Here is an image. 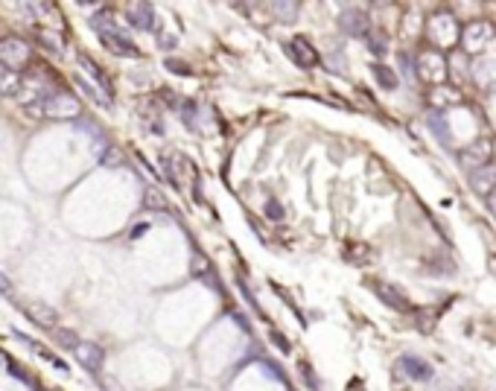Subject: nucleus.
I'll return each mask as SVG.
<instances>
[{
	"label": "nucleus",
	"instance_id": "f257e3e1",
	"mask_svg": "<svg viewBox=\"0 0 496 391\" xmlns=\"http://www.w3.org/2000/svg\"><path fill=\"white\" fill-rule=\"evenodd\" d=\"M91 26L97 29V36L103 38V44L114 53V56H123V58H138L140 50L132 44V38L126 33H120V26L111 21V12H97L94 18H91Z\"/></svg>",
	"mask_w": 496,
	"mask_h": 391
},
{
	"label": "nucleus",
	"instance_id": "f03ea898",
	"mask_svg": "<svg viewBox=\"0 0 496 391\" xmlns=\"http://www.w3.org/2000/svg\"><path fill=\"white\" fill-rule=\"evenodd\" d=\"M426 36H429L432 44H435V50H450L453 44L461 41V26L455 24L453 15L438 12V15H432V18H429V24H426Z\"/></svg>",
	"mask_w": 496,
	"mask_h": 391
},
{
	"label": "nucleus",
	"instance_id": "7ed1b4c3",
	"mask_svg": "<svg viewBox=\"0 0 496 391\" xmlns=\"http://www.w3.org/2000/svg\"><path fill=\"white\" fill-rule=\"evenodd\" d=\"M496 36V26L490 21H470L461 29V44L467 53H482Z\"/></svg>",
	"mask_w": 496,
	"mask_h": 391
},
{
	"label": "nucleus",
	"instance_id": "20e7f679",
	"mask_svg": "<svg viewBox=\"0 0 496 391\" xmlns=\"http://www.w3.org/2000/svg\"><path fill=\"white\" fill-rule=\"evenodd\" d=\"M29 58H33V50H29L26 41L21 38H4L0 41V62L12 71H21L24 65H29Z\"/></svg>",
	"mask_w": 496,
	"mask_h": 391
},
{
	"label": "nucleus",
	"instance_id": "39448f33",
	"mask_svg": "<svg viewBox=\"0 0 496 391\" xmlns=\"http://www.w3.org/2000/svg\"><path fill=\"white\" fill-rule=\"evenodd\" d=\"M368 289L374 292L386 307H391V310H400V313H409L412 310V304H409V298L403 295L397 286H391V283H386V281H368Z\"/></svg>",
	"mask_w": 496,
	"mask_h": 391
},
{
	"label": "nucleus",
	"instance_id": "423d86ee",
	"mask_svg": "<svg viewBox=\"0 0 496 391\" xmlns=\"http://www.w3.org/2000/svg\"><path fill=\"white\" fill-rule=\"evenodd\" d=\"M284 50H286V56L292 58V62L298 65V68H316L319 65V53H316V47L309 44L304 36H295L292 41H286L284 44Z\"/></svg>",
	"mask_w": 496,
	"mask_h": 391
},
{
	"label": "nucleus",
	"instance_id": "0eeeda50",
	"mask_svg": "<svg viewBox=\"0 0 496 391\" xmlns=\"http://www.w3.org/2000/svg\"><path fill=\"white\" fill-rule=\"evenodd\" d=\"M24 313H26L29 321L44 327V330H56V324H58V313L50 304H44V301H33V304H26Z\"/></svg>",
	"mask_w": 496,
	"mask_h": 391
},
{
	"label": "nucleus",
	"instance_id": "6e6552de",
	"mask_svg": "<svg viewBox=\"0 0 496 391\" xmlns=\"http://www.w3.org/2000/svg\"><path fill=\"white\" fill-rule=\"evenodd\" d=\"M79 114V103L71 94H53L44 103V117H76Z\"/></svg>",
	"mask_w": 496,
	"mask_h": 391
},
{
	"label": "nucleus",
	"instance_id": "1a4fd4ad",
	"mask_svg": "<svg viewBox=\"0 0 496 391\" xmlns=\"http://www.w3.org/2000/svg\"><path fill=\"white\" fill-rule=\"evenodd\" d=\"M129 24L135 29H143V33H152L155 29V9L149 0H138V4L129 6Z\"/></svg>",
	"mask_w": 496,
	"mask_h": 391
},
{
	"label": "nucleus",
	"instance_id": "9d476101",
	"mask_svg": "<svg viewBox=\"0 0 496 391\" xmlns=\"http://www.w3.org/2000/svg\"><path fill=\"white\" fill-rule=\"evenodd\" d=\"M76 359H79V365L85 368V371H91V374H97L100 368H103V359H105V353H103V348L100 345H91V342H82L76 350Z\"/></svg>",
	"mask_w": 496,
	"mask_h": 391
},
{
	"label": "nucleus",
	"instance_id": "9b49d317",
	"mask_svg": "<svg viewBox=\"0 0 496 391\" xmlns=\"http://www.w3.org/2000/svg\"><path fill=\"white\" fill-rule=\"evenodd\" d=\"M339 26H342L348 36H365L368 33V18H365L362 9H345L342 18H339Z\"/></svg>",
	"mask_w": 496,
	"mask_h": 391
},
{
	"label": "nucleus",
	"instance_id": "f8f14e48",
	"mask_svg": "<svg viewBox=\"0 0 496 391\" xmlns=\"http://www.w3.org/2000/svg\"><path fill=\"white\" fill-rule=\"evenodd\" d=\"M21 76H18V71H12V68H6L4 62H0V94H6V97H18V91H21Z\"/></svg>",
	"mask_w": 496,
	"mask_h": 391
},
{
	"label": "nucleus",
	"instance_id": "ddd939ff",
	"mask_svg": "<svg viewBox=\"0 0 496 391\" xmlns=\"http://www.w3.org/2000/svg\"><path fill=\"white\" fill-rule=\"evenodd\" d=\"M73 82H76V88L82 94H88L94 103H100V105H111V97L108 94H100V91H105V88H100L97 82H91V79H82V76H73Z\"/></svg>",
	"mask_w": 496,
	"mask_h": 391
},
{
	"label": "nucleus",
	"instance_id": "4468645a",
	"mask_svg": "<svg viewBox=\"0 0 496 391\" xmlns=\"http://www.w3.org/2000/svg\"><path fill=\"white\" fill-rule=\"evenodd\" d=\"M272 9H274V15L281 18L284 24H289L301 12V0H272Z\"/></svg>",
	"mask_w": 496,
	"mask_h": 391
},
{
	"label": "nucleus",
	"instance_id": "2eb2a0df",
	"mask_svg": "<svg viewBox=\"0 0 496 391\" xmlns=\"http://www.w3.org/2000/svg\"><path fill=\"white\" fill-rule=\"evenodd\" d=\"M24 6L33 12L38 21L41 18H53V21H61V15H58V9L50 4V0H24Z\"/></svg>",
	"mask_w": 496,
	"mask_h": 391
},
{
	"label": "nucleus",
	"instance_id": "dca6fc26",
	"mask_svg": "<svg viewBox=\"0 0 496 391\" xmlns=\"http://www.w3.org/2000/svg\"><path fill=\"white\" fill-rule=\"evenodd\" d=\"M53 333V339H56V345H61V348H68V350H76L79 345H82V339L73 333V330H68V327H56V330H50Z\"/></svg>",
	"mask_w": 496,
	"mask_h": 391
},
{
	"label": "nucleus",
	"instance_id": "f3484780",
	"mask_svg": "<svg viewBox=\"0 0 496 391\" xmlns=\"http://www.w3.org/2000/svg\"><path fill=\"white\" fill-rule=\"evenodd\" d=\"M374 79H377V82L386 88V91H394L397 82H400V79H397V73H394L388 65H374Z\"/></svg>",
	"mask_w": 496,
	"mask_h": 391
},
{
	"label": "nucleus",
	"instance_id": "a211bd4d",
	"mask_svg": "<svg viewBox=\"0 0 496 391\" xmlns=\"http://www.w3.org/2000/svg\"><path fill=\"white\" fill-rule=\"evenodd\" d=\"M79 65H82V68H85V71H88L91 76H94V82H97L100 88H105V91L111 94V82L105 79V73H103V71H100V68H97L94 62H91V58H88V56H79Z\"/></svg>",
	"mask_w": 496,
	"mask_h": 391
},
{
	"label": "nucleus",
	"instance_id": "6ab92c4d",
	"mask_svg": "<svg viewBox=\"0 0 496 391\" xmlns=\"http://www.w3.org/2000/svg\"><path fill=\"white\" fill-rule=\"evenodd\" d=\"M403 365L412 368L409 374H412L415 380H429V377H432V368H429L426 363H418V359H412V356H409V359H403Z\"/></svg>",
	"mask_w": 496,
	"mask_h": 391
},
{
	"label": "nucleus",
	"instance_id": "aec40b11",
	"mask_svg": "<svg viewBox=\"0 0 496 391\" xmlns=\"http://www.w3.org/2000/svg\"><path fill=\"white\" fill-rule=\"evenodd\" d=\"M38 38H41V41H47V47H50L53 53H61V50H65V44H61V38H58V36H53V33H47V29H38Z\"/></svg>",
	"mask_w": 496,
	"mask_h": 391
},
{
	"label": "nucleus",
	"instance_id": "412c9836",
	"mask_svg": "<svg viewBox=\"0 0 496 391\" xmlns=\"http://www.w3.org/2000/svg\"><path fill=\"white\" fill-rule=\"evenodd\" d=\"M269 339L277 345V350H284V353H289V339L286 336H281L277 330H269Z\"/></svg>",
	"mask_w": 496,
	"mask_h": 391
},
{
	"label": "nucleus",
	"instance_id": "4be33fe9",
	"mask_svg": "<svg viewBox=\"0 0 496 391\" xmlns=\"http://www.w3.org/2000/svg\"><path fill=\"white\" fill-rule=\"evenodd\" d=\"M167 68H170L172 73H178V76H190V73H193V71H190L187 65H181V62H172V58L167 62Z\"/></svg>",
	"mask_w": 496,
	"mask_h": 391
},
{
	"label": "nucleus",
	"instance_id": "5701e85b",
	"mask_svg": "<svg viewBox=\"0 0 496 391\" xmlns=\"http://www.w3.org/2000/svg\"><path fill=\"white\" fill-rule=\"evenodd\" d=\"M0 295H12V281L0 272Z\"/></svg>",
	"mask_w": 496,
	"mask_h": 391
},
{
	"label": "nucleus",
	"instance_id": "b1692460",
	"mask_svg": "<svg viewBox=\"0 0 496 391\" xmlns=\"http://www.w3.org/2000/svg\"><path fill=\"white\" fill-rule=\"evenodd\" d=\"M266 214H269L272 219H281V217H284L281 210H277V202H269V210H266Z\"/></svg>",
	"mask_w": 496,
	"mask_h": 391
},
{
	"label": "nucleus",
	"instance_id": "393cba45",
	"mask_svg": "<svg viewBox=\"0 0 496 391\" xmlns=\"http://www.w3.org/2000/svg\"><path fill=\"white\" fill-rule=\"evenodd\" d=\"M0 371H9V356L0 350Z\"/></svg>",
	"mask_w": 496,
	"mask_h": 391
},
{
	"label": "nucleus",
	"instance_id": "a878e982",
	"mask_svg": "<svg viewBox=\"0 0 496 391\" xmlns=\"http://www.w3.org/2000/svg\"><path fill=\"white\" fill-rule=\"evenodd\" d=\"M487 204H490V210H493V217H496V193H490V196H487Z\"/></svg>",
	"mask_w": 496,
	"mask_h": 391
},
{
	"label": "nucleus",
	"instance_id": "bb28decb",
	"mask_svg": "<svg viewBox=\"0 0 496 391\" xmlns=\"http://www.w3.org/2000/svg\"><path fill=\"white\" fill-rule=\"evenodd\" d=\"M239 4H245V6H254V4H257V0H239Z\"/></svg>",
	"mask_w": 496,
	"mask_h": 391
},
{
	"label": "nucleus",
	"instance_id": "cd10ccee",
	"mask_svg": "<svg viewBox=\"0 0 496 391\" xmlns=\"http://www.w3.org/2000/svg\"><path fill=\"white\" fill-rule=\"evenodd\" d=\"M76 4H79V6H88V4H94V0H76Z\"/></svg>",
	"mask_w": 496,
	"mask_h": 391
},
{
	"label": "nucleus",
	"instance_id": "c85d7f7f",
	"mask_svg": "<svg viewBox=\"0 0 496 391\" xmlns=\"http://www.w3.org/2000/svg\"><path fill=\"white\" fill-rule=\"evenodd\" d=\"M44 391H50V388H44Z\"/></svg>",
	"mask_w": 496,
	"mask_h": 391
}]
</instances>
